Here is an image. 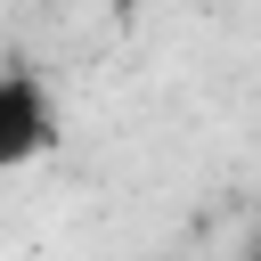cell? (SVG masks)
<instances>
[{
    "label": "cell",
    "mask_w": 261,
    "mask_h": 261,
    "mask_svg": "<svg viewBox=\"0 0 261 261\" xmlns=\"http://www.w3.org/2000/svg\"><path fill=\"white\" fill-rule=\"evenodd\" d=\"M57 139H65V114H57L49 73L24 65V57L0 65V179L24 171V163H41V155H57Z\"/></svg>",
    "instance_id": "cell-1"
}]
</instances>
